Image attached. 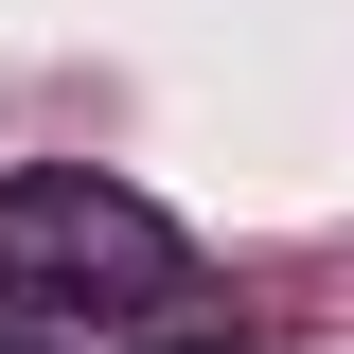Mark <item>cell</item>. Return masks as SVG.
Wrapping results in <instances>:
<instances>
[{"label": "cell", "instance_id": "obj_1", "mask_svg": "<svg viewBox=\"0 0 354 354\" xmlns=\"http://www.w3.org/2000/svg\"><path fill=\"white\" fill-rule=\"evenodd\" d=\"M0 301H177V213L88 160L0 177Z\"/></svg>", "mask_w": 354, "mask_h": 354}, {"label": "cell", "instance_id": "obj_2", "mask_svg": "<svg viewBox=\"0 0 354 354\" xmlns=\"http://www.w3.org/2000/svg\"><path fill=\"white\" fill-rule=\"evenodd\" d=\"M160 354H248V337H160Z\"/></svg>", "mask_w": 354, "mask_h": 354}, {"label": "cell", "instance_id": "obj_3", "mask_svg": "<svg viewBox=\"0 0 354 354\" xmlns=\"http://www.w3.org/2000/svg\"><path fill=\"white\" fill-rule=\"evenodd\" d=\"M0 354H36V337H0Z\"/></svg>", "mask_w": 354, "mask_h": 354}]
</instances>
